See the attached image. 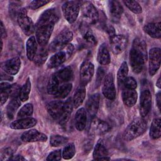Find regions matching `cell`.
Wrapping results in <instances>:
<instances>
[{
    "mask_svg": "<svg viewBox=\"0 0 161 161\" xmlns=\"http://www.w3.org/2000/svg\"><path fill=\"white\" fill-rule=\"evenodd\" d=\"M129 58L133 71L136 74L141 72L147 60V45L143 40L136 38L133 40Z\"/></svg>",
    "mask_w": 161,
    "mask_h": 161,
    "instance_id": "cell-1",
    "label": "cell"
},
{
    "mask_svg": "<svg viewBox=\"0 0 161 161\" xmlns=\"http://www.w3.org/2000/svg\"><path fill=\"white\" fill-rule=\"evenodd\" d=\"M147 128L146 121L142 118H136L126 128L123 133V138L126 141H131L142 135L146 131Z\"/></svg>",
    "mask_w": 161,
    "mask_h": 161,
    "instance_id": "cell-2",
    "label": "cell"
},
{
    "mask_svg": "<svg viewBox=\"0 0 161 161\" xmlns=\"http://www.w3.org/2000/svg\"><path fill=\"white\" fill-rule=\"evenodd\" d=\"M73 38V33L69 30H63L50 43L48 49L51 52H57L64 48Z\"/></svg>",
    "mask_w": 161,
    "mask_h": 161,
    "instance_id": "cell-3",
    "label": "cell"
},
{
    "mask_svg": "<svg viewBox=\"0 0 161 161\" xmlns=\"http://www.w3.org/2000/svg\"><path fill=\"white\" fill-rule=\"evenodd\" d=\"M55 23L51 22L35 26L36 39L41 46H45L48 43L52 33Z\"/></svg>",
    "mask_w": 161,
    "mask_h": 161,
    "instance_id": "cell-4",
    "label": "cell"
},
{
    "mask_svg": "<svg viewBox=\"0 0 161 161\" xmlns=\"http://www.w3.org/2000/svg\"><path fill=\"white\" fill-rule=\"evenodd\" d=\"M18 23L23 32L27 36L32 35L35 31V25L31 19L28 16L25 8L20 9L17 15Z\"/></svg>",
    "mask_w": 161,
    "mask_h": 161,
    "instance_id": "cell-5",
    "label": "cell"
},
{
    "mask_svg": "<svg viewBox=\"0 0 161 161\" xmlns=\"http://www.w3.org/2000/svg\"><path fill=\"white\" fill-rule=\"evenodd\" d=\"M62 12L66 20L72 23L75 21L79 15L80 5L79 3L76 1H67L63 4Z\"/></svg>",
    "mask_w": 161,
    "mask_h": 161,
    "instance_id": "cell-6",
    "label": "cell"
},
{
    "mask_svg": "<svg viewBox=\"0 0 161 161\" xmlns=\"http://www.w3.org/2000/svg\"><path fill=\"white\" fill-rule=\"evenodd\" d=\"M81 11L86 23H95L98 20V11L92 3L89 1L84 3L81 6Z\"/></svg>",
    "mask_w": 161,
    "mask_h": 161,
    "instance_id": "cell-7",
    "label": "cell"
},
{
    "mask_svg": "<svg viewBox=\"0 0 161 161\" xmlns=\"http://www.w3.org/2000/svg\"><path fill=\"white\" fill-rule=\"evenodd\" d=\"M149 74L153 75L158 70L160 65L161 51L159 48H153L149 50Z\"/></svg>",
    "mask_w": 161,
    "mask_h": 161,
    "instance_id": "cell-8",
    "label": "cell"
},
{
    "mask_svg": "<svg viewBox=\"0 0 161 161\" xmlns=\"http://www.w3.org/2000/svg\"><path fill=\"white\" fill-rule=\"evenodd\" d=\"M102 92L105 97L113 101L116 97V89L114 83L113 76L111 73L108 74L104 80Z\"/></svg>",
    "mask_w": 161,
    "mask_h": 161,
    "instance_id": "cell-9",
    "label": "cell"
},
{
    "mask_svg": "<svg viewBox=\"0 0 161 161\" xmlns=\"http://www.w3.org/2000/svg\"><path fill=\"white\" fill-rule=\"evenodd\" d=\"M152 96L149 90H143L140 94L139 111L142 118H144L148 115L151 109Z\"/></svg>",
    "mask_w": 161,
    "mask_h": 161,
    "instance_id": "cell-10",
    "label": "cell"
},
{
    "mask_svg": "<svg viewBox=\"0 0 161 161\" xmlns=\"http://www.w3.org/2000/svg\"><path fill=\"white\" fill-rule=\"evenodd\" d=\"M127 38L123 35H115L110 38V45L112 52L115 55L122 53L127 45Z\"/></svg>",
    "mask_w": 161,
    "mask_h": 161,
    "instance_id": "cell-11",
    "label": "cell"
},
{
    "mask_svg": "<svg viewBox=\"0 0 161 161\" xmlns=\"http://www.w3.org/2000/svg\"><path fill=\"white\" fill-rule=\"evenodd\" d=\"M94 72V65L89 61L84 62L80 69V79L81 84L86 86L91 80Z\"/></svg>",
    "mask_w": 161,
    "mask_h": 161,
    "instance_id": "cell-12",
    "label": "cell"
},
{
    "mask_svg": "<svg viewBox=\"0 0 161 161\" xmlns=\"http://www.w3.org/2000/svg\"><path fill=\"white\" fill-rule=\"evenodd\" d=\"M21 139L24 142H46L47 136L36 130L32 129L25 131L21 136Z\"/></svg>",
    "mask_w": 161,
    "mask_h": 161,
    "instance_id": "cell-13",
    "label": "cell"
},
{
    "mask_svg": "<svg viewBox=\"0 0 161 161\" xmlns=\"http://www.w3.org/2000/svg\"><path fill=\"white\" fill-rule=\"evenodd\" d=\"M64 103L61 101H53L47 104L46 108L52 118L59 119L64 111Z\"/></svg>",
    "mask_w": 161,
    "mask_h": 161,
    "instance_id": "cell-14",
    "label": "cell"
},
{
    "mask_svg": "<svg viewBox=\"0 0 161 161\" xmlns=\"http://www.w3.org/2000/svg\"><path fill=\"white\" fill-rule=\"evenodd\" d=\"M21 67V60L19 57H14L4 62L1 64L2 69L9 75L16 74Z\"/></svg>",
    "mask_w": 161,
    "mask_h": 161,
    "instance_id": "cell-15",
    "label": "cell"
},
{
    "mask_svg": "<svg viewBox=\"0 0 161 161\" xmlns=\"http://www.w3.org/2000/svg\"><path fill=\"white\" fill-rule=\"evenodd\" d=\"M36 119L33 118H19L10 123L9 126L14 130H23L30 128L36 124Z\"/></svg>",
    "mask_w": 161,
    "mask_h": 161,
    "instance_id": "cell-16",
    "label": "cell"
},
{
    "mask_svg": "<svg viewBox=\"0 0 161 161\" xmlns=\"http://www.w3.org/2000/svg\"><path fill=\"white\" fill-rule=\"evenodd\" d=\"M108 152L103 141L99 140L96 143L93 151V159L95 160H109L110 158L108 156Z\"/></svg>",
    "mask_w": 161,
    "mask_h": 161,
    "instance_id": "cell-17",
    "label": "cell"
},
{
    "mask_svg": "<svg viewBox=\"0 0 161 161\" xmlns=\"http://www.w3.org/2000/svg\"><path fill=\"white\" fill-rule=\"evenodd\" d=\"M99 105V94H94L89 96L86 101V111L89 116H94L97 112Z\"/></svg>",
    "mask_w": 161,
    "mask_h": 161,
    "instance_id": "cell-18",
    "label": "cell"
},
{
    "mask_svg": "<svg viewBox=\"0 0 161 161\" xmlns=\"http://www.w3.org/2000/svg\"><path fill=\"white\" fill-rule=\"evenodd\" d=\"M138 97L135 89L125 87L122 91V99L124 104L128 107H132L136 102Z\"/></svg>",
    "mask_w": 161,
    "mask_h": 161,
    "instance_id": "cell-19",
    "label": "cell"
},
{
    "mask_svg": "<svg viewBox=\"0 0 161 161\" xmlns=\"http://www.w3.org/2000/svg\"><path fill=\"white\" fill-rule=\"evenodd\" d=\"M80 32L86 43L91 45H94L96 43V38L86 22H82L80 25Z\"/></svg>",
    "mask_w": 161,
    "mask_h": 161,
    "instance_id": "cell-20",
    "label": "cell"
},
{
    "mask_svg": "<svg viewBox=\"0 0 161 161\" xmlns=\"http://www.w3.org/2000/svg\"><path fill=\"white\" fill-rule=\"evenodd\" d=\"M68 58L65 51L62 49L57 52L55 54L50 57L47 62V67L50 69L58 67L62 64Z\"/></svg>",
    "mask_w": 161,
    "mask_h": 161,
    "instance_id": "cell-21",
    "label": "cell"
},
{
    "mask_svg": "<svg viewBox=\"0 0 161 161\" xmlns=\"http://www.w3.org/2000/svg\"><path fill=\"white\" fill-rule=\"evenodd\" d=\"M58 18L53 9H49L44 11L40 16L35 26L51 22L56 23Z\"/></svg>",
    "mask_w": 161,
    "mask_h": 161,
    "instance_id": "cell-22",
    "label": "cell"
},
{
    "mask_svg": "<svg viewBox=\"0 0 161 161\" xmlns=\"http://www.w3.org/2000/svg\"><path fill=\"white\" fill-rule=\"evenodd\" d=\"M87 123V114L85 109L81 108L79 109L75 115V126L79 131H82Z\"/></svg>",
    "mask_w": 161,
    "mask_h": 161,
    "instance_id": "cell-23",
    "label": "cell"
},
{
    "mask_svg": "<svg viewBox=\"0 0 161 161\" xmlns=\"http://www.w3.org/2000/svg\"><path fill=\"white\" fill-rule=\"evenodd\" d=\"M26 56L28 60H33L38 51L37 40L35 36H31L28 39L26 43Z\"/></svg>",
    "mask_w": 161,
    "mask_h": 161,
    "instance_id": "cell-24",
    "label": "cell"
},
{
    "mask_svg": "<svg viewBox=\"0 0 161 161\" xmlns=\"http://www.w3.org/2000/svg\"><path fill=\"white\" fill-rule=\"evenodd\" d=\"M91 131L94 133L102 135L108 131L109 130V126L106 122L98 118H96L92 120L91 123Z\"/></svg>",
    "mask_w": 161,
    "mask_h": 161,
    "instance_id": "cell-25",
    "label": "cell"
},
{
    "mask_svg": "<svg viewBox=\"0 0 161 161\" xmlns=\"http://www.w3.org/2000/svg\"><path fill=\"white\" fill-rule=\"evenodd\" d=\"M55 75L60 82L68 83V82L73 80L74 71L71 67L67 66L59 70L57 73H55Z\"/></svg>",
    "mask_w": 161,
    "mask_h": 161,
    "instance_id": "cell-26",
    "label": "cell"
},
{
    "mask_svg": "<svg viewBox=\"0 0 161 161\" xmlns=\"http://www.w3.org/2000/svg\"><path fill=\"white\" fill-rule=\"evenodd\" d=\"M97 60L98 62L103 65H106L110 63V55L105 43H103L99 46L97 55Z\"/></svg>",
    "mask_w": 161,
    "mask_h": 161,
    "instance_id": "cell-27",
    "label": "cell"
},
{
    "mask_svg": "<svg viewBox=\"0 0 161 161\" xmlns=\"http://www.w3.org/2000/svg\"><path fill=\"white\" fill-rule=\"evenodd\" d=\"M143 30L149 36L154 38H159L161 36L160 23H148L143 26Z\"/></svg>",
    "mask_w": 161,
    "mask_h": 161,
    "instance_id": "cell-28",
    "label": "cell"
},
{
    "mask_svg": "<svg viewBox=\"0 0 161 161\" xmlns=\"http://www.w3.org/2000/svg\"><path fill=\"white\" fill-rule=\"evenodd\" d=\"M86 94L85 86L80 84L77 88L73 97V105L75 108L79 107L83 103Z\"/></svg>",
    "mask_w": 161,
    "mask_h": 161,
    "instance_id": "cell-29",
    "label": "cell"
},
{
    "mask_svg": "<svg viewBox=\"0 0 161 161\" xmlns=\"http://www.w3.org/2000/svg\"><path fill=\"white\" fill-rule=\"evenodd\" d=\"M109 9L110 14L114 20H118L123 12V8L120 3L116 1H109Z\"/></svg>",
    "mask_w": 161,
    "mask_h": 161,
    "instance_id": "cell-30",
    "label": "cell"
},
{
    "mask_svg": "<svg viewBox=\"0 0 161 161\" xmlns=\"http://www.w3.org/2000/svg\"><path fill=\"white\" fill-rule=\"evenodd\" d=\"M73 102L71 100V98H69L65 103H64V111L62 113V114L60 119H58L60 121V123L61 125L65 124L69 119L70 116L71 114V113L73 110Z\"/></svg>",
    "mask_w": 161,
    "mask_h": 161,
    "instance_id": "cell-31",
    "label": "cell"
},
{
    "mask_svg": "<svg viewBox=\"0 0 161 161\" xmlns=\"http://www.w3.org/2000/svg\"><path fill=\"white\" fill-rule=\"evenodd\" d=\"M20 101L21 100L19 98V97H13L11 99V100L8 104L6 111H7V116L9 118V119H12L14 118L17 109L19 108V107L21 105Z\"/></svg>",
    "mask_w": 161,
    "mask_h": 161,
    "instance_id": "cell-32",
    "label": "cell"
},
{
    "mask_svg": "<svg viewBox=\"0 0 161 161\" xmlns=\"http://www.w3.org/2000/svg\"><path fill=\"white\" fill-rule=\"evenodd\" d=\"M160 119L155 118L151 124L150 128L149 135L152 139L155 140L160 137L161 135V127H160Z\"/></svg>",
    "mask_w": 161,
    "mask_h": 161,
    "instance_id": "cell-33",
    "label": "cell"
},
{
    "mask_svg": "<svg viewBox=\"0 0 161 161\" xmlns=\"http://www.w3.org/2000/svg\"><path fill=\"white\" fill-rule=\"evenodd\" d=\"M60 86V81H59L58 79L57 78V77L56 76L55 74H52L50 77V78L48 79V84H47L48 93L49 94L55 96V94L58 91Z\"/></svg>",
    "mask_w": 161,
    "mask_h": 161,
    "instance_id": "cell-34",
    "label": "cell"
},
{
    "mask_svg": "<svg viewBox=\"0 0 161 161\" xmlns=\"http://www.w3.org/2000/svg\"><path fill=\"white\" fill-rule=\"evenodd\" d=\"M48 51L46 48L42 46V47L38 50L36 55L33 59V61L35 64L37 65H41L43 64L48 57Z\"/></svg>",
    "mask_w": 161,
    "mask_h": 161,
    "instance_id": "cell-35",
    "label": "cell"
},
{
    "mask_svg": "<svg viewBox=\"0 0 161 161\" xmlns=\"http://www.w3.org/2000/svg\"><path fill=\"white\" fill-rule=\"evenodd\" d=\"M128 74V67L126 62H123L119 67L117 73V79L119 85H122L127 77Z\"/></svg>",
    "mask_w": 161,
    "mask_h": 161,
    "instance_id": "cell-36",
    "label": "cell"
},
{
    "mask_svg": "<svg viewBox=\"0 0 161 161\" xmlns=\"http://www.w3.org/2000/svg\"><path fill=\"white\" fill-rule=\"evenodd\" d=\"M31 82L30 80V79L28 78L25 82V84L21 87L19 94V98L20 100L23 102L26 101L28 99L29 94L31 91Z\"/></svg>",
    "mask_w": 161,
    "mask_h": 161,
    "instance_id": "cell-37",
    "label": "cell"
},
{
    "mask_svg": "<svg viewBox=\"0 0 161 161\" xmlns=\"http://www.w3.org/2000/svg\"><path fill=\"white\" fill-rule=\"evenodd\" d=\"M33 112V106L31 103L25 104L18 111L17 117L19 118H25L30 117Z\"/></svg>",
    "mask_w": 161,
    "mask_h": 161,
    "instance_id": "cell-38",
    "label": "cell"
},
{
    "mask_svg": "<svg viewBox=\"0 0 161 161\" xmlns=\"http://www.w3.org/2000/svg\"><path fill=\"white\" fill-rule=\"evenodd\" d=\"M72 86L71 83H64L60 86L58 91L54 96L61 99L64 98L69 94L72 89Z\"/></svg>",
    "mask_w": 161,
    "mask_h": 161,
    "instance_id": "cell-39",
    "label": "cell"
},
{
    "mask_svg": "<svg viewBox=\"0 0 161 161\" xmlns=\"http://www.w3.org/2000/svg\"><path fill=\"white\" fill-rule=\"evenodd\" d=\"M68 142V138L65 136L59 135H54L50 136V143L52 147H59L65 144Z\"/></svg>",
    "mask_w": 161,
    "mask_h": 161,
    "instance_id": "cell-40",
    "label": "cell"
},
{
    "mask_svg": "<svg viewBox=\"0 0 161 161\" xmlns=\"http://www.w3.org/2000/svg\"><path fill=\"white\" fill-rule=\"evenodd\" d=\"M75 153V148L73 143H69L65 145L62 151V157L65 160L72 158Z\"/></svg>",
    "mask_w": 161,
    "mask_h": 161,
    "instance_id": "cell-41",
    "label": "cell"
},
{
    "mask_svg": "<svg viewBox=\"0 0 161 161\" xmlns=\"http://www.w3.org/2000/svg\"><path fill=\"white\" fill-rule=\"evenodd\" d=\"M124 4L128 8L135 14H140L142 12V8L137 1H123Z\"/></svg>",
    "mask_w": 161,
    "mask_h": 161,
    "instance_id": "cell-42",
    "label": "cell"
},
{
    "mask_svg": "<svg viewBox=\"0 0 161 161\" xmlns=\"http://www.w3.org/2000/svg\"><path fill=\"white\" fill-rule=\"evenodd\" d=\"M13 157V152L11 148H4L1 152V157H0L1 161L11 160Z\"/></svg>",
    "mask_w": 161,
    "mask_h": 161,
    "instance_id": "cell-43",
    "label": "cell"
},
{
    "mask_svg": "<svg viewBox=\"0 0 161 161\" xmlns=\"http://www.w3.org/2000/svg\"><path fill=\"white\" fill-rule=\"evenodd\" d=\"M123 84L124 85L125 87L133 89H135V88L137 86V84L135 79L132 77H127Z\"/></svg>",
    "mask_w": 161,
    "mask_h": 161,
    "instance_id": "cell-44",
    "label": "cell"
},
{
    "mask_svg": "<svg viewBox=\"0 0 161 161\" xmlns=\"http://www.w3.org/2000/svg\"><path fill=\"white\" fill-rule=\"evenodd\" d=\"M62 157L61 150H56L51 152L47 158V160H60Z\"/></svg>",
    "mask_w": 161,
    "mask_h": 161,
    "instance_id": "cell-45",
    "label": "cell"
},
{
    "mask_svg": "<svg viewBox=\"0 0 161 161\" xmlns=\"http://www.w3.org/2000/svg\"><path fill=\"white\" fill-rule=\"evenodd\" d=\"M48 3L50 1H33L30 3L29 8L32 9H36Z\"/></svg>",
    "mask_w": 161,
    "mask_h": 161,
    "instance_id": "cell-46",
    "label": "cell"
},
{
    "mask_svg": "<svg viewBox=\"0 0 161 161\" xmlns=\"http://www.w3.org/2000/svg\"><path fill=\"white\" fill-rule=\"evenodd\" d=\"M104 76V70L103 68L99 67L97 69V74H96V87H98L100 86Z\"/></svg>",
    "mask_w": 161,
    "mask_h": 161,
    "instance_id": "cell-47",
    "label": "cell"
},
{
    "mask_svg": "<svg viewBox=\"0 0 161 161\" xmlns=\"http://www.w3.org/2000/svg\"><path fill=\"white\" fill-rule=\"evenodd\" d=\"M20 89H21V88L19 87V86L18 84H14L11 85V87L9 89V96H11L12 98L16 97H19Z\"/></svg>",
    "mask_w": 161,
    "mask_h": 161,
    "instance_id": "cell-48",
    "label": "cell"
},
{
    "mask_svg": "<svg viewBox=\"0 0 161 161\" xmlns=\"http://www.w3.org/2000/svg\"><path fill=\"white\" fill-rule=\"evenodd\" d=\"M9 96V91H1V105H3L8 100Z\"/></svg>",
    "mask_w": 161,
    "mask_h": 161,
    "instance_id": "cell-49",
    "label": "cell"
},
{
    "mask_svg": "<svg viewBox=\"0 0 161 161\" xmlns=\"http://www.w3.org/2000/svg\"><path fill=\"white\" fill-rule=\"evenodd\" d=\"M63 50L65 51L67 57L69 58L72 54V53H73V52L74 50V47L72 44H70L69 43L64 48H63Z\"/></svg>",
    "mask_w": 161,
    "mask_h": 161,
    "instance_id": "cell-50",
    "label": "cell"
},
{
    "mask_svg": "<svg viewBox=\"0 0 161 161\" xmlns=\"http://www.w3.org/2000/svg\"><path fill=\"white\" fill-rule=\"evenodd\" d=\"M11 87V85L8 82H1L0 84V89L1 91H9Z\"/></svg>",
    "mask_w": 161,
    "mask_h": 161,
    "instance_id": "cell-51",
    "label": "cell"
},
{
    "mask_svg": "<svg viewBox=\"0 0 161 161\" xmlns=\"http://www.w3.org/2000/svg\"><path fill=\"white\" fill-rule=\"evenodd\" d=\"M1 77V80H5L12 81L13 79V77L11 75H10L9 74H7V73H6V72H5V74H2Z\"/></svg>",
    "mask_w": 161,
    "mask_h": 161,
    "instance_id": "cell-52",
    "label": "cell"
},
{
    "mask_svg": "<svg viewBox=\"0 0 161 161\" xmlns=\"http://www.w3.org/2000/svg\"><path fill=\"white\" fill-rule=\"evenodd\" d=\"M1 35L2 38H5L7 36L6 30H5V28L4 27V25H3V23L2 21H1Z\"/></svg>",
    "mask_w": 161,
    "mask_h": 161,
    "instance_id": "cell-53",
    "label": "cell"
},
{
    "mask_svg": "<svg viewBox=\"0 0 161 161\" xmlns=\"http://www.w3.org/2000/svg\"><path fill=\"white\" fill-rule=\"evenodd\" d=\"M156 101H157V104L158 106V108L159 110H160V103H161V93L160 92H158L157 95H156Z\"/></svg>",
    "mask_w": 161,
    "mask_h": 161,
    "instance_id": "cell-54",
    "label": "cell"
},
{
    "mask_svg": "<svg viewBox=\"0 0 161 161\" xmlns=\"http://www.w3.org/2000/svg\"><path fill=\"white\" fill-rule=\"evenodd\" d=\"M11 160H26V159L21 155H13Z\"/></svg>",
    "mask_w": 161,
    "mask_h": 161,
    "instance_id": "cell-55",
    "label": "cell"
},
{
    "mask_svg": "<svg viewBox=\"0 0 161 161\" xmlns=\"http://www.w3.org/2000/svg\"><path fill=\"white\" fill-rule=\"evenodd\" d=\"M160 77H159V78L158 79V80H157V82H156V86L158 87V88H160V87H161V83H160Z\"/></svg>",
    "mask_w": 161,
    "mask_h": 161,
    "instance_id": "cell-56",
    "label": "cell"
},
{
    "mask_svg": "<svg viewBox=\"0 0 161 161\" xmlns=\"http://www.w3.org/2000/svg\"><path fill=\"white\" fill-rule=\"evenodd\" d=\"M1 50H2V49H3V41L1 40Z\"/></svg>",
    "mask_w": 161,
    "mask_h": 161,
    "instance_id": "cell-57",
    "label": "cell"
}]
</instances>
